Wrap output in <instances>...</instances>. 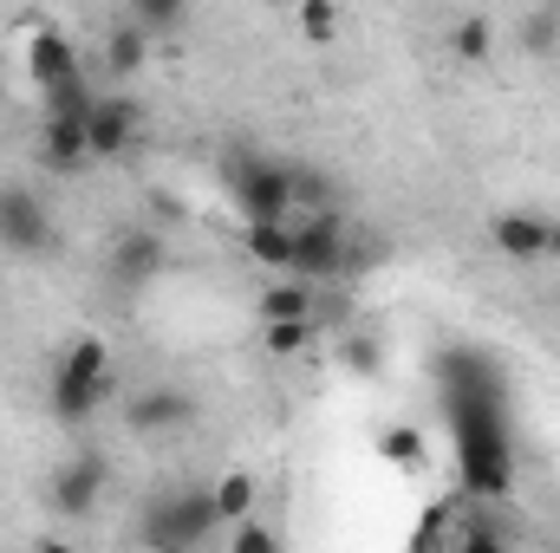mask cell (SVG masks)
Instances as JSON below:
<instances>
[{"instance_id": "6da1fadb", "label": "cell", "mask_w": 560, "mask_h": 553, "mask_svg": "<svg viewBox=\"0 0 560 553\" xmlns=\"http://www.w3.org/2000/svg\"><path fill=\"white\" fill-rule=\"evenodd\" d=\"M436 385H443V411H450V449H456V482L469 502H502L515 489V443H509V416H502V385L495 365L482 352H443L436 358Z\"/></svg>"}, {"instance_id": "7a4b0ae2", "label": "cell", "mask_w": 560, "mask_h": 553, "mask_svg": "<svg viewBox=\"0 0 560 553\" xmlns=\"http://www.w3.org/2000/svg\"><path fill=\"white\" fill-rule=\"evenodd\" d=\"M215 495L209 489H176L143 515V553H196L215 534Z\"/></svg>"}, {"instance_id": "3957f363", "label": "cell", "mask_w": 560, "mask_h": 553, "mask_svg": "<svg viewBox=\"0 0 560 553\" xmlns=\"http://www.w3.org/2000/svg\"><path fill=\"white\" fill-rule=\"evenodd\" d=\"M222 183H229V202L248 228L261 222H293V189H287V163L268 156H229L222 163Z\"/></svg>"}, {"instance_id": "277c9868", "label": "cell", "mask_w": 560, "mask_h": 553, "mask_svg": "<svg viewBox=\"0 0 560 553\" xmlns=\"http://www.w3.org/2000/svg\"><path fill=\"white\" fill-rule=\"evenodd\" d=\"M346 255H352V235H346V215L326 209V215H293V280L319 286V280L346 274Z\"/></svg>"}, {"instance_id": "5b68a950", "label": "cell", "mask_w": 560, "mask_h": 553, "mask_svg": "<svg viewBox=\"0 0 560 553\" xmlns=\"http://www.w3.org/2000/svg\"><path fill=\"white\" fill-rule=\"evenodd\" d=\"M0 248L20 255V261H39L52 248V209L33 189H20V183L0 189Z\"/></svg>"}, {"instance_id": "8992f818", "label": "cell", "mask_w": 560, "mask_h": 553, "mask_svg": "<svg viewBox=\"0 0 560 553\" xmlns=\"http://www.w3.org/2000/svg\"><path fill=\"white\" fill-rule=\"evenodd\" d=\"M85 138H92V156H98V163L131 156V143H138V105L118 98V92H105V98L92 105V118H85Z\"/></svg>"}, {"instance_id": "52a82bcc", "label": "cell", "mask_w": 560, "mask_h": 553, "mask_svg": "<svg viewBox=\"0 0 560 553\" xmlns=\"http://www.w3.org/2000/svg\"><path fill=\"white\" fill-rule=\"evenodd\" d=\"M72 72H85L79 52H72V39H66L59 26H39V33L26 39V79H33L39 92H52V85H66Z\"/></svg>"}, {"instance_id": "ba28073f", "label": "cell", "mask_w": 560, "mask_h": 553, "mask_svg": "<svg viewBox=\"0 0 560 553\" xmlns=\"http://www.w3.org/2000/svg\"><path fill=\"white\" fill-rule=\"evenodd\" d=\"M98 495H105V462H92V456H79V462H66L52 475V508L66 521H85L98 508Z\"/></svg>"}, {"instance_id": "9c48e42d", "label": "cell", "mask_w": 560, "mask_h": 553, "mask_svg": "<svg viewBox=\"0 0 560 553\" xmlns=\"http://www.w3.org/2000/svg\"><path fill=\"white\" fill-rule=\"evenodd\" d=\"M495 248L509 261H541V255H560V228L541 222V215H495Z\"/></svg>"}, {"instance_id": "30bf717a", "label": "cell", "mask_w": 560, "mask_h": 553, "mask_svg": "<svg viewBox=\"0 0 560 553\" xmlns=\"http://www.w3.org/2000/svg\"><path fill=\"white\" fill-rule=\"evenodd\" d=\"M85 163H92V138H85L79 118H46V125H39V169L72 176V169H85Z\"/></svg>"}, {"instance_id": "8fae6325", "label": "cell", "mask_w": 560, "mask_h": 553, "mask_svg": "<svg viewBox=\"0 0 560 553\" xmlns=\"http://www.w3.org/2000/svg\"><path fill=\"white\" fill-rule=\"evenodd\" d=\"M163 261H170V248H163L156 228H131V235H118V248H112V274L125 280V286L156 280L163 274Z\"/></svg>"}, {"instance_id": "7c38bea8", "label": "cell", "mask_w": 560, "mask_h": 553, "mask_svg": "<svg viewBox=\"0 0 560 553\" xmlns=\"http://www.w3.org/2000/svg\"><path fill=\"white\" fill-rule=\"evenodd\" d=\"M313 306H319V286H306V280H293V274H280L268 293H261V319L268 326H313Z\"/></svg>"}, {"instance_id": "4fadbf2b", "label": "cell", "mask_w": 560, "mask_h": 553, "mask_svg": "<svg viewBox=\"0 0 560 553\" xmlns=\"http://www.w3.org/2000/svg\"><path fill=\"white\" fill-rule=\"evenodd\" d=\"M112 398H118V378H112V385H79V378L52 372V416H66V423H85V416H98Z\"/></svg>"}, {"instance_id": "5bb4252c", "label": "cell", "mask_w": 560, "mask_h": 553, "mask_svg": "<svg viewBox=\"0 0 560 553\" xmlns=\"http://www.w3.org/2000/svg\"><path fill=\"white\" fill-rule=\"evenodd\" d=\"M189 411H196V404H189L183 391H143V398H131V404H125V423H131V430H143V436H156V430H176Z\"/></svg>"}, {"instance_id": "9a60e30c", "label": "cell", "mask_w": 560, "mask_h": 553, "mask_svg": "<svg viewBox=\"0 0 560 553\" xmlns=\"http://www.w3.org/2000/svg\"><path fill=\"white\" fill-rule=\"evenodd\" d=\"M242 248H248V261H261V268H275V274H293V222L242 228Z\"/></svg>"}, {"instance_id": "2e32d148", "label": "cell", "mask_w": 560, "mask_h": 553, "mask_svg": "<svg viewBox=\"0 0 560 553\" xmlns=\"http://www.w3.org/2000/svg\"><path fill=\"white\" fill-rule=\"evenodd\" d=\"M59 372H66V378H79V385H112V378H118V372H112V345H105V339H92V332L66 345Z\"/></svg>"}, {"instance_id": "e0dca14e", "label": "cell", "mask_w": 560, "mask_h": 553, "mask_svg": "<svg viewBox=\"0 0 560 553\" xmlns=\"http://www.w3.org/2000/svg\"><path fill=\"white\" fill-rule=\"evenodd\" d=\"M209 495H215V521H222V528L255 521V495H261V489H255V475H248V469H229Z\"/></svg>"}, {"instance_id": "ac0fdd59", "label": "cell", "mask_w": 560, "mask_h": 553, "mask_svg": "<svg viewBox=\"0 0 560 553\" xmlns=\"http://www.w3.org/2000/svg\"><path fill=\"white\" fill-rule=\"evenodd\" d=\"M105 92H92V72H72L66 85H52V92H39V105H46V118H92V105H98Z\"/></svg>"}, {"instance_id": "d6986e66", "label": "cell", "mask_w": 560, "mask_h": 553, "mask_svg": "<svg viewBox=\"0 0 560 553\" xmlns=\"http://www.w3.org/2000/svg\"><path fill=\"white\" fill-rule=\"evenodd\" d=\"M143 59H150V33H143V26H131V20H118V26L105 33V66L125 79V72H138Z\"/></svg>"}, {"instance_id": "ffe728a7", "label": "cell", "mask_w": 560, "mask_h": 553, "mask_svg": "<svg viewBox=\"0 0 560 553\" xmlns=\"http://www.w3.org/2000/svg\"><path fill=\"white\" fill-rule=\"evenodd\" d=\"M378 456H385L392 469H405V475H411V469H423V436H418V430H405V423H392V430L378 436Z\"/></svg>"}, {"instance_id": "44dd1931", "label": "cell", "mask_w": 560, "mask_h": 553, "mask_svg": "<svg viewBox=\"0 0 560 553\" xmlns=\"http://www.w3.org/2000/svg\"><path fill=\"white\" fill-rule=\"evenodd\" d=\"M450 46H456V59H489V46H495V26H489L482 13H469V20H456Z\"/></svg>"}, {"instance_id": "7402d4cb", "label": "cell", "mask_w": 560, "mask_h": 553, "mask_svg": "<svg viewBox=\"0 0 560 553\" xmlns=\"http://www.w3.org/2000/svg\"><path fill=\"white\" fill-rule=\"evenodd\" d=\"M456 553H515L502 541V528L489 521V508L476 515V521H463V534H456Z\"/></svg>"}, {"instance_id": "603a6c76", "label": "cell", "mask_w": 560, "mask_h": 553, "mask_svg": "<svg viewBox=\"0 0 560 553\" xmlns=\"http://www.w3.org/2000/svg\"><path fill=\"white\" fill-rule=\"evenodd\" d=\"M125 20L143 26V33H176V26H183V7H176V0H131Z\"/></svg>"}, {"instance_id": "cb8c5ba5", "label": "cell", "mask_w": 560, "mask_h": 553, "mask_svg": "<svg viewBox=\"0 0 560 553\" xmlns=\"http://www.w3.org/2000/svg\"><path fill=\"white\" fill-rule=\"evenodd\" d=\"M300 33H306L313 46H326V39L339 33V7H326V0H306V7H300Z\"/></svg>"}, {"instance_id": "d4e9b609", "label": "cell", "mask_w": 560, "mask_h": 553, "mask_svg": "<svg viewBox=\"0 0 560 553\" xmlns=\"http://www.w3.org/2000/svg\"><path fill=\"white\" fill-rule=\"evenodd\" d=\"M229 553H280V541L268 521H242V528H229Z\"/></svg>"}, {"instance_id": "484cf974", "label": "cell", "mask_w": 560, "mask_h": 553, "mask_svg": "<svg viewBox=\"0 0 560 553\" xmlns=\"http://www.w3.org/2000/svg\"><path fill=\"white\" fill-rule=\"evenodd\" d=\"M261 339H268V352H275V358H293V352H306L313 326H306V319H300V326H268Z\"/></svg>"}, {"instance_id": "4316f807", "label": "cell", "mask_w": 560, "mask_h": 553, "mask_svg": "<svg viewBox=\"0 0 560 553\" xmlns=\"http://www.w3.org/2000/svg\"><path fill=\"white\" fill-rule=\"evenodd\" d=\"M332 358H339L346 372H359V378H365V372H378V339H346Z\"/></svg>"}, {"instance_id": "83f0119b", "label": "cell", "mask_w": 560, "mask_h": 553, "mask_svg": "<svg viewBox=\"0 0 560 553\" xmlns=\"http://www.w3.org/2000/svg\"><path fill=\"white\" fill-rule=\"evenodd\" d=\"M555 33H560V13H528V20H522V39H528L535 52L555 46Z\"/></svg>"}, {"instance_id": "f1b7e54d", "label": "cell", "mask_w": 560, "mask_h": 553, "mask_svg": "<svg viewBox=\"0 0 560 553\" xmlns=\"http://www.w3.org/2000/svg\"><path fill=\"white\" fill-rule=\"evenodd\" d=\"M33 553H72V541H39Z\"/></svg>"}]
</instances>
